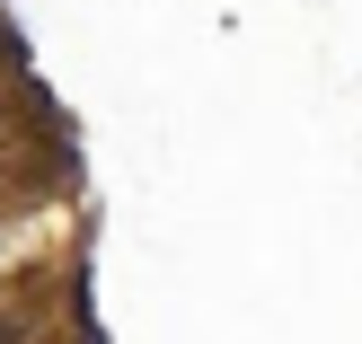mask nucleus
I'll return each mask as SVG.
<instances>
[{"mask_svg": "<svg viewBox=\"0 0 362 344\" xmlns=\"http://www.w3.org/2000/svg\"><path fill=\"white\" fill-rule=\"evenodd\" d=\"M0 344H18V327H9V318H0Z\"/></svg>", "mask_w": 362, "mask_h": 344, "instance_id": "f257e3e1", "label": "nucleus"}]
</instances>
